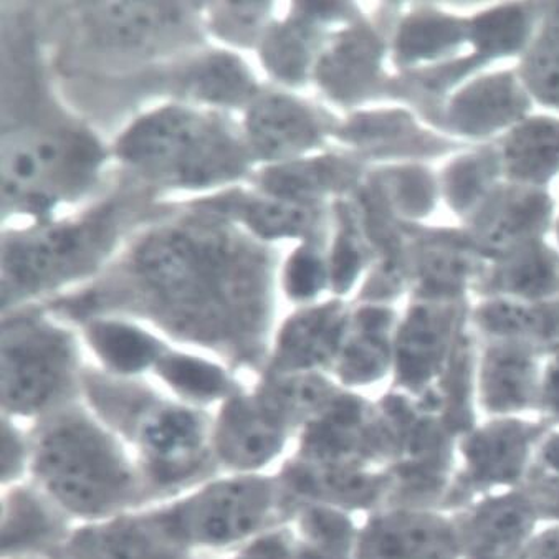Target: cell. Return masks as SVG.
Segmentation results:
<instances>
[{
    "label": "cell",
    "mask_w": 559,
    "mask_h": 559,
    "mask_svg": "<svg viewBox=\"0 0 559 559\" xmlns=\"http://www.w3.org/2000/svg\"><path fill=\"white\" fill-rule=\"evenodd\" d=\"M28 430V480L76 525L157 506L130 449L83 400L41 417Z\"/></svg>",
    "instance_id": "6da1fadb"
},
{
    "label": "cell",
    "mask_w": 559,
    "mask_h": 559,
    "mask_svg": "<svg viewBox=\"0 0 559 559\" xmlns=\"http://www.w3.org/2000/svg\"><path fill=\"white\" fill-rule=\"evenodd\" d=\"M82 400L130 449L157 503L221 474L212 413L181 403L138 378L85 371Z\"/></svg>",
    "instance_id": "7a4b0ae2"
},
{
    "label": "cell",
    "mask_w": 559,
    "mask_h": 559,
    "mask_svg": "<svg viewBox=\"0 0 559 559\" xmlns=\"http://www.w3.org/2000/svg\"><path fill=\"white\" fill-rule=\"evenodd\" d=\"M292 501L276 472L217 474L192 490L151 507L195 558L226 555L288 523Z\"/></svg>",
    "instance_id": "3957f363"
},
{
    "label": "cell",
    "mask_w": 559,
    "mask_h": 559,
    "mask_svg": "<svg viewBox=\"0 0 559 559\" xmlns=\"http://www.w3.org/2000/svg\"><path fill=\"white\" fill-rule=\"evenodd\" d=\"M82 369L66 334L50 328H9L2 345V416L37 423L82 400Z\"/></svg>",
    "instance_id": "277c9868"
},
{
    "label": "cell",
    "mask_w": 559,
    "mask_h": 559,
    "mask_svg": "<svg viewBox=\"0 0 559 559\" xmlns=\"http://www.w3.org/2000/svg\"><path fill=\"white\" fill-rule=\"evenodd\" d=\"M548 427L538 417H477L455 437L454 472L443 510L525 487Z\"/></svg>",
    "instance_id": "5b68a950"
},
{
    "label": "cell",
    "mask_w": 559,
    "mask_h": 559,
    "mask_svg": "<svg viewBox=\"0 0 559 559\" xmlns=\"http://www.w3.org/2000/svg\"><path fill=\"white\" fill-rule=\"evenodd\" d=\"M297 433L252 389L212 413V451L221 474H269L290 457Z\"/></svg>",
    "instance_id": "8992f818"
},
{
    "label": "cell",
    "mask_w": 559,
    "mask_h": 559,
    "mask_svg": "<svg viewBox=\"0 0 559 559\" xmlns=\"http://www.w3.org/2000/svg\"><path fill=\"white\" fill-rule=\"evenodd\" d=\"M454 513L388 503L362 516L353 559H457Z\"/></svg>",
    "instance_id": "52a82bcc"
},
{
    "label": "cell",
    "mask_w": 559,
    "mask_h": 559,
    "mask_svg": "<svg viewBox=\"0 0 559 559\" xmlns=\"http://www.w3.org/2000/svg\"><path fill=\"white\" fill-rule=\"evenodd\" d=\"M543 352L532 343L487 340L475 353L477 417H536Z\"/></svg>",
    "instance_id": "ba28073f"
},
{
    "label": "cell",
    "mask_w": 559,
    "mask_h": 559,
    "mask_svg": "<svg viewBox=\"0 0 559 559\" xmlns=\"http://www.w3.org/2000/svg\"><path fill=\"white\" fill-rule=\"evenodd\" d=\"M275 472L292 503L311 501L359 519L388 506L393 495V478L388 468L313 464L288 457Z\"/></svg>",
    "instance_id": "9c48e42d"
},
{
    "label": "cell",
    "mask_w": 559,
    "mask_h": 559,
    "mask_svg": "<svg viewBox=\"0 0 559 559\" xmlns=\"http://www.w3.org/2000/svg\"><path fill=\"white\" fill-rule=\"evenodd\" d=\"M452 513L457 559H520L542 523L525 488L477 498Z\"/></svg>",
    "instance_id": "30bf717a"
},
{
    "label": "cell",
    "mask_w": 559,
    "mask_h": 559,
    "mask_svg": "<svg viewBox=\"0 0 559 559\" xmlns=\"http://www.w3.org/2000/svg\"><path fill=\"white\" fill-rule=\"evenodd\" d=\"M2 559H53L66 551L76 523L31 480L2 488Z\"/></svg>",
    "instance_id": "8fae6325"
},
{
    "label": "cell",
    "mask_w": 559,
    "mask_h": 559,
    "mask_svg": "<svg viewBox=\"0 0 559 559\" xmlns=\"http://www.w3.org/2000/svg\"><path fill=\"white\" fill-rule=\"evenodd\" d=\"M67 559H198L157 522L151 507L103 522L76 525Z\"/></svg>",
    "instance_id": "7c38bea8"
},
{
    "label": "cell",
    "mask_w": 559,
    "mask_h": 559,
    "mask_svg": "<svg viewBox=\"0 0 559 559\" xmlns=\"http://www.w3.org/2000/svg\"><path fill=\"white\" fill-rule=\"evenodd\" d=\"M124 153L138 160H175L188 178H204L224 156L218 136L182 114L140 124L124 141Z\"/></svg>",
    "instance_id": "4fadbf2b"
},
{
    "label": "cell",
    "mask_w": 559,
    "mask_h": 559,
    "mask_svg": "<svg viewBox=\"0 0 559 559\" xmlns=\"http://www.w3.org/2000/svg\"><path fill=\"white\" fill-rule=\"evenodd\" d=\"M384 314L368 313L359 321V331L343 343L331 378L342 388L362 396L382 389L388 393L393 384L394 338L388 336ZM376 400V397H374Z\"/></svg>",
    "instance_id": "5bb4252c"
},
{
    "label": "cell",
    "mask_w": 559,
    "mask_h": 559,
    "mask_svg": "<svg viewBox=\"0 0 559 559\" xmlns=\"http://www.w3.org/2000/svg\"><path fill=\"white\" fill-rule=\"evenodd\" d=\"M345 343V326L333 313H314L301 318L282 334L269 374H298L333 369Z\"/></svg>",
    "instance_id": "9a60e30c"
},
{
    "label": "cell",
    "mask_w": 559,
    "mask_h": 559,
    "mask_svg": "<svg viewBox=\"0 0 559 559\" xmlns=\"http://www.w3.org/2000/svg\"><path fill=\"white\" fill-rule=\"evenodd\" d=\"M154 372L166 393L199 409L215 411L246 389L226 369L192 356L164 353Z\"/></svg>",
    "instance_id": "2e32d148"
},
{
    "label": "cell",
    "mask_w": 559,
    "mask_h": 559,
    "mask_svg": "<svg viewBox=\"0 0 559 559\" xmlns=\"http://www.w3.org/2000/svg\"><path fill=\"white\" fill-rule=\"evenodd\" d=\"M359 522V516L311 501H295L288 516V525L300 545L346 558H353Z\"/></svg>",
    "instance_id": "e0dca14e"
},
{
    "label": "cell",
    "mask_w": 559,
    "mask_h": 559,
    "mask_svg": "<svg viewBox=\"0 0 559 559\" xmlns=\"http://www.w3.org/2000/svg\"><path fill=\"white\" fill-rule=\"evenodd\" d=\"M90 342L105 362V372L124 378H138L146 369H154L164 355L159 343L123 324H96L90 331Z\"/></svg>",
    "instance_id": "ac0fdd59"
},
{
    "label": "cell",
    "mask_w": 559,
    "mask_h": 559,
    "mask_svg": "<svg viewBox=\"0 0 559 559\" xmlns=\"http://www.w3.org/2000/svg\"><path fill=\"white\" fill-rule=\"evenodd\" d=\"M522 108L512 83L507 79H490L477 83L454 103V120L457 127L471 133L487 131L519 114Z\"/></svg>",
    "instance_id": "d6986e66"
},
{
    "label": "cell",
    "mask_w": 559,
    "mask_h": 559,
    "mask_svg": "<svg viewBox=\"0 0 559 559\" xmlns=\"http://www.w3.org/2000/svg\"><path fill=\"white\" fill-rule=\"evenodd\" d=\"M510 171L523 179L548 178L559 166V127L530 123L507 143Z\"/></svg>",
    "instance_id": "ffe728a7"
},
{
    "label": "cell",
    "mask_w": 559,
    "mask_h": 559,
    "mask_svg": "<svg viewBox=\"0 0 559 559\" xmlns=\"http://www.w3.org/2000/svg\"><path fill=\"white\" fill-rule=\"evenodd\" d=\"M252 128L263 150L273 153L298 150L313 138L307 115L285 99H272L255 109Z\"/></svg>",
    "instance_id": "44dd1931"
},
{
    "label": "cell",
    "mask_w": 559,
    "mask_h": 559,
    "mask_svg": "<svg viewBox=\"0 0 559 559\" xmlns=\"http://www.w3.org/2000/svg\"><path fill=\"white\" fill-rule=\"evenodd\" d=\"M31 455L28 424L2 416V488L28 480Z\"/></svg>",
    "instance_id": "7402d4cb"
},
{
    "label": "cell",
    "mask_w": 559,
    "mask_h": 559,
    "mask_svg": "<svg viewBox=\"0 0 559 559\" xmlns=\"http://www.w3.org/2000/svg\"><path fill=\"white\" fill-rule=\"evenodd\" d=\"M198 559H298L297 536L285 523L226 555Z\"/></svg>",
    "instance_id": "603a6c76"
},
{
    "label": "cell",
    "mask_w": 559,
    "mask_h": 559,
    "mask_svg": "<svg viewBox=\"0 0 559 559\" xmlns=\"http://www.w3.org/2000/svg\"><path fill=\"white\" fill-rule=\"evenodd\" d=\"M530 80L539 95L559 103V21L539 44L530 63Z\"/></svg>",
    "instance_id": "cb8c5ba5"
},
{
    "label": "cell",
    "mask_w": 559,
    "mask_h": 559,
    "mask_svg": "<svg viewBox=\"0 0 559 559\" xmlns=\"http://www.w3.org/2000/svg\"><path fill=\"white\" fill-rule=\"evenodd\" d=\"M536 417L548 429H559V338L543 352Z\"/></svg>",
    "instance_id": "d4e9b609"
},
{
    "label": "cell",
    "mask_w": 559,
    "mask_h": 559,
    "mask_svg": "<svg viewBox=\"0 0 559 559\" xmlns=\"http://www.w3.org/2000/svg\"><path fill=\"white\" fill-rule=\"evenodd\" d=\"M523 488L532 498L539 522L559 523V478L533 471Z\"/></svg>",
    "instance_id": "484cf974"
},
{
    "label": "cell",
    "mask_w": 559,
    "mask_h": 559,
    "mask_svg": "<svg viewBox=\"0 0 559 559\" xmlns=\"http://www.w3.org/2000/svg\"><path fill=\"white\" fill-rule=\"evenodd\" d=\"M252 217L255 218V226L266 233H285V230L297 229L307 221L304 211L290 205L263 204L253 209Z\"/></svg>",
    "instance_id": "4316f807"
},
{
    "label": "cell",
    "mask_w": 559,
    "mask_h": 559,
    "mask_svg": "<svg viewBox=\"0 0 559 559\" xmlns=\"http://www.w3.org/2000/svg\"><path fill=\"white\" fill-rule=\"evenodd\" d=\"M452 28L449 27L447 22H417L413 27L407 28L406 34L403 38V48L407 51V55L423 53V51L433 50V45L440 47L443 41L451 40Z\"/></svg>",
    "instance_id": "83f0119b"
},
{
    "label": "cell",
    "mask_w": 559,
    "mask_h": 559,
    "mask_svg": "<svg viewBox=\"0 0 559 559\" xmlns=\"http://www.w3.org/2000/svg\"><path fill=\"white\" fill-rule=\"evenodd\" d=\"M243 76L240 72H237L229 62L222 60V62H215L214 66L209 67L207 72L199 80V86L202 92L209 93V95L217 96H233L242 88Z\"/></svg>",
    "instance_id": "f1b7e54d"
},
{
    "label": "cell",
    "mask_w": 559,
    "mask_h": 559,
    "mask_svg": "<svg viewBox=\"0 0 559 559\" xmlns=\"http://www.w3.org/2000/svg\"><path fill=\"white\" fill-rule=\"evenodd\" d=\"M321 282V266L311 255H297L288 270V287L297 297L313 294Z\"/></svg>",
    "instance_id": "f546056e"
},
{
    "label": "cell",
    "mask_w": 559,
    "mask_h": 559,
    "mask_svg": "<svg viewBox=\"0 0 559 559\" xmlns=\"http://www.w3.org/2000/svg\"><path fill=\"white\" fill-rule=\"evenodd\" d=\"M520 559H559V523H539Z\"/></svg>",
    "instance_id": "4dcf8cb0"
},
{
    "label": "cell",
    "mask_w": 559,
    "mask_h": 559,
    "mask_svg": "<svg viewBox=\"0 0 559 559\" xmlns=\"http://www.w3.org/2000/svg\"><path fill=\"white\" fill-rule=\"evenodd\" d=\"M535 471L559 478V429H546L536 455Z\"/></svg>",
    "instance_id": "1f68e13d"
},
{
    "label": "cell",
    "mask_w": 559,
    "mask_h": 559,
    "mask_svg": "<svg viewBox=\"0 0 559 559\" xmlns=\"http://www.w3.org/2000/svg\"><path fill=\"white\" fill-rule=\"evenodd\" d=\"M298 542V539H297ZM298 559H353L346 556L324 555V552L314 551V549L307 548V546L298 543Z\"/></svg>",
    "instance_id": "d6a6232c"
},
{
    "label": "cell",
    "mask_w": 559,
    "mask_h": 559,
    "mask_svg": "<svg viewBox=\"0 0 559 559\" xmlns=\"http://www.w3.org/2000/svg\"><path fill=\"white\" fill-rule=\"evenodd\" d=\"M53 559H67V558H62V556H60V558H53Z\"/></svg>",
    "instance_id": "836d02e7"
}]
</instances>
